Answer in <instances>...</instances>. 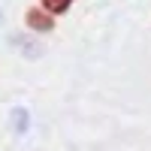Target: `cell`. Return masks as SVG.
Here are the masks:
<instances>
[{
  "instance_id": "6da1fadb",
  "label": "cell",
  "mask_w": 151,
  "mask_h": 151,
  "mask_svg": "<svg viewBox=\"0 0 151 151\" xmlns=\"http://www.w3.org/2000/svg\"><path fill=\"white\" fill-rule=\"evenodd\" d=\"M24 21H27L33 30H42V33L55 27V15H52V12H45V9H36V6H30V9H27Z\"/></svg>"
},
{
  "instance_id": "7a4b0ae2",
  "label": "cell",
  "mask_w": 151,
  "mask_h": 151,
  "mask_svg": "<svg viewBox=\"0 0 151 151\" xmlns=\"http://www.w3.org/2000/svg\"><path fill=\"white\" fill-rule=\"evenodd\" d=\"M40 3H42L45 12H52V15H64V12L70 9L73 0H40Z\"/></svg>"
}]
</instances>
